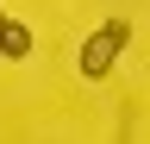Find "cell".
I'll use <instances>...</instances> for the list:
<instances>
[{
    "label": "cell",
    "mask_w": 150,
    "mask_h": 144,
    "mask_svg": "<svg viewBox=\"0 0 150 144\" xmlns=\"http://www.w3.org/2000/svg\"><path fill=\"white\" fill-rule=\"evenodd\" d=\"M0 57H6V63L31 57V31L19 25V19H6V13H0Z\"/></svg>",
    "instance_id": "2"
},
{
    "label": "cell",
    "mask_w": 150,
    "mask_h": 144,
    "mask_svg": "<svg viewBox=\"0 0 150 144\" xmlns=\"http://www.w3.org/2000/svg\"><path fill=\"white\" fill-rule=\"evenodd\" d=\"M125 38H131V25L125 19H106L94 38L81 44V57H75V69H81V82H106L112 75V63H119V50H125Z\"/></svg>",
    "instance_id": "1"
}]
</instances>
